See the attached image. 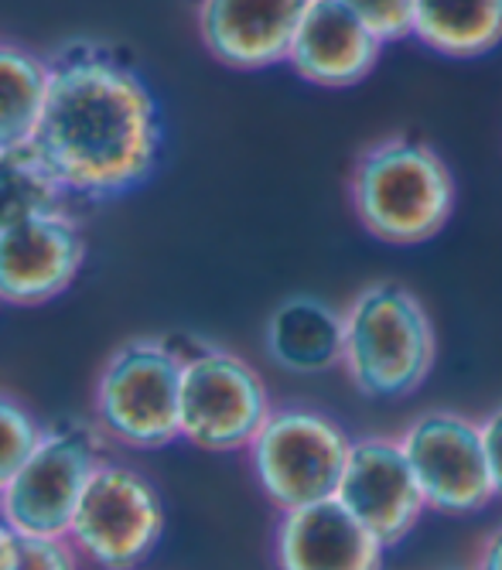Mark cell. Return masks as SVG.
Returning a JSON list of instances; mask_svg holds the SVG:
<instances>
[{
  "label": "cell",
  "instance_id": "cell-1",
  "mask_svg": "<svg viewBox=\"0 0 502 570\" xmlns=\"http://www.w3.org/2000/svg\"><path fill=\"white\" fill-rule=\"evenodd\" d=\"M161 140V107L130 66L99 48L52 56L31 150L66 198L134 191L158 168Z\"/></svg>",
  "mask_w": 502,
  "mask_h": 570
},
{
  "label": "cell",
  "instance_id": "cell-14",
  "mask_svg": "<svg viewBox=\"0 0 502 570\" xmlns=\"http://www.w3.org/2000/svg\"><path fill=\"white\" fill-rule=\"evenodd\" d=\"M383 48L386 45L342 0H312L297 24L287 66L308 86L348 89L376 69Z\"/></svg>",
  "mask_w": 502,
  "mask_h": 570
},
{
  "label": "cell",
  "instance_id": "cell-2",
  "mask_svg": "<svg viewBox=\"0 0 502 570\" xmlns=\"http://www.w3.org/2000/svg\"><path fill=\"white\" fill-rule=\"evenodd\" d=\"M455 175L441 154L411 134L373 140L348 175L360 226L386 246H421L444 233L455 213Z\"/></svg>",
  "mask_w": 502,
  "mask_h": 570
},
{
  "label": "cell",
  "instance_id": "cell-23",
  "mask_svg": "<svg viewBox=\"0 0 502 570\" xmlns=\"http://www.w3.org/2000/svg\"><path fill=\"white\" fill-rule=\"evenodd\" d=\"M472 570H502V523L479 537Z\"/></svg>",
  "mask_w": 502,
  "mask_h": 570
},
{
  "label": "cell",
  "instance_id": "cell-3",
  "mask_svg": "<svg viewBox=\"0 0 502 570\" xmlns=\"http://www.w3.org/2000/svg\"><path fill=\"white\" fill-rule=\"evenodd\" d=\"M345 315L342 373L370 400H407L434 373L437 328L427 304L400 281L360 287Z\"/></svg>",
  "mask_w": 502,
  "mask_h": 570
},
{
  "label": "cell",
  "instance_id": "cell-11",
  "mask_svg": "<svg viewBox=\"0 0 502 570\" xmlns=\"http://www.w3.org/2000/svg\"><path fill=\"white\" fill-rule=\"evenodd\" d=\"M86 233L69 205L38 213L0 236V304L41 307L76 287Z\"/></svg>",
  "mask_w": 502,
  "mask_h": 570
},
{
  "label": "cell",
  "instance_id": "cell-5",
  "mask_svg": "<svg viewBox=\"0 0 502 570\" xmlns=\"http://www.w3.org/2000/svg\"><path fill=\"white\" fill-rule=\"evenodd\" d=\"M353 441L335 413L312 403H277L246 448V461L264 499L287 512L335 499Z\"/></svg>",
  "mask_w": 502,
  "mask_h": 570
},
{
  "label": "cell",
  "instance_id": "cell-22",
  "mask_svg": "<svg viewBox=\"0 0 502 570\" xmlns=\"http://www.w3.org/2000/svg\"><path fill=\"white\" fill-rule=\"evenodd\" d=\"M482 428V444H485V458H489V472L495 482V499H502V403H495L492 410H485L479 417Z\"/></svg>",
  "mask_w": 502,
  "mask_h": 570
},
{
  "label": "cell",
  "instance_id": "cell-9",
  "mask_svg": "<svg viewBox=\"0 0 502 570\" xmlns=\"http://www.w3.org/2000/svg\"><path fill=\"white\" fill-rule=\"evenodd\" d=\"M427 512L475 515L495 502V482L482 444V428L462 410L434 406L396 431Z\"/></svg>",
  "mask_w": 502,
  "mask_h": 570
},
{
  "label": "cell",
  "instance_id": "cell-4",
  "mask_svg": "<svg viewBox=\"0 0 502 570\" xmlns=\"http://www.w3.org/2000/svg\"><path fill=\"white\" fill-rule=\"evenodd\" d=\"M185 345L140 335L120 342L92 383V424L127 451H161L181 441Z\"/></svg>",
  "mask_w": 502,
  "mask_h": 570
},
{
  "label": "cell",
  "instance_id": "cell-19",
  "mask_svg": "<svg viewBox=\"0 0 502 570\" xmlns=\"http://www.w3.org/2000/svg\"><path fill=\"white\" fill-rule=\"evenodd\" d=\"M41 438L45 424L35 417V410L21 396L0 390V489L21 472V464L35 454Z\"/></svg>",
  "mask_w": 502,
  "mask_h": 570
},
{
  "label": "cell",
  "instance_id": "cell-21",
  "mask_svg": "<svg viewBox=\"0 0 502 570\" xmlns=\"http://www.w3.org/2000/svg\"><path fill=\"white\" fill-rule=\"evenodd\" d=\"M21 570H82V557L66 537H24Z\"/></svg>",
  "mask_w": 502,
  "mask_h": 570
},
{
  "label": "cell",
  "instance_id": "cell-16",
  "mask_svg": "<svg viewBox=\"0 0 502 570\" xmlns=\"http://www.w3.org/2000/svg\"><path fill=\"white\" fill-rule=\"evenodd\" d=\"M414 41L444 59H479L502 45V0H417Z\"/></svg>",
  "mask_w": 502,
  "mask_h": 570
},
{
  "label": "cell",
  "instance_id": "cell-10",
  "mask_svg": "<svg viewBox=\"0 0 502 570\" xmlns=\"http://www.w3.org/2000/svg\"><path fill=\"white\" fill-rule=\"evenodd\" d=\"M335 499L386 547H400L424 520L427 502L396 434L353 441Z\"/></svg>",
  "mask_w": 502,
  "mask_h": 570
},
{
  "label": "cell",
  "instance_id": "cell-6",
  "mask_svg": "<svg viewBox=\"0 0 502 570\" xmlns=\"http://www.w3.org/2000/svg\"><path fill=\"white\" fill-rule=\"evenodd\" d=\"M264 373L246 355L195 342L181 366V441L209 454H246L274 410Z\"/></svg>",
  "mask_w": 502,
  "mask_h": 570
},
{
  "label": "cell",
  "instance_id": "cell-8",
  "mask_svg": "<svg viewBox=\"0 0 502 570\" xmlns=\"http://www.w3.org/2000/svg\"><path fill=\"white\" fill-rule=\"evenodd\" d=\"M165 537V499L137 464L107 458L79 499L69 543L96 570H137Z\"/></svg>",
  "mask_w": 502,
  "mask_h": 570
},
{
  "label": "cell",
  "instance_id": "cell-25",
  "mask_svg": "<svg viewBox=\"0 0 502 570\" xmlns=\"http://www.w3.org/2000/svg\"><path fill=\"white\" fill-rule=\"evenodd\" d=\"M447 570H472V567H447Z\"/></svg>",
  "mask_w": 502,
  "mask_h": 570
},
{
  "label": "cell",
  "instance_id": "cell-13",
  "mask_svg": "<svg viewBox=\"0 0 502 570\" xmlns=\"http://www.w3.org/2000/svg\"><path fill=\"white\" fill-rule=\"evenodd\" d=\"M277 570H383L386 547L338 499L287 509L274 523Z\"/></svg>",
  "mask_w": 502,
  "mask_h": 570
},
{
  "label": "cell",
  "instance_id": "cell-20",
  "mask_svg": "<svg viewBox=\"0 0 502 570\" xmlns=\"http://www.w3.org/2000/svg\"><path fill=\"white\" fill-rule=\"evenodd\" d=\"M383 45L414 38L417 0H342Z\"/></svg>",
  "mask_w": 502,
  "mask_h": 570
},
{
  "label": "cell",
  "instance_id": "cell-17",
  "mask_svg": "<svg viewBox=\"0 0 502 570\" xmlns=\"http://www.w3.org/2000/svg\"><path fill=\"white\" fill-rule=\"evenodd\" d=\"M48 79H52V59L21 41L0 38V154L28 150L35 144Z\"/></svg>",
  "mask_w": 502,
  "mask_h": 570
},
{
  "label": "cell",
  "instance_id": "cell-15",
  "mask_svg": "<svg viewBox=\"0 0 502 570\" xmlns=\"http://www.w3.org/2000/svg\"><path fill=\"white\" fill-rule=\"evenodd\" d=\"M264 352L280 373L291 376H325L342 370V307L315 294H291L277 301L264 325Z\"/></svg>",
  "mask_w": 502,
  "mask_h": 570
},
{
  "label": "cell",
  "instance_id": "cell-24",
  "mask_svg": "<svg viewBox=\"0 0 502 570\" xmlns=\"http://www.w3.org/2000/svg\"><path fill=\"white\" fill-rule=\"evenodd\" d=\"M24 537L14 533L8 523H0V570H21Z\"/></svg>",
  "mask_w": 502,
  "mask_h": 570
},
{
  "label": "cell",
  "instance_id": "cell-12",
  "mask_svg": "<svg viewBox=\"0 0 502 570\" xmlns=\"http://www.w3.org/2000/svg\"><path fill=\"white\" fill-rule=\"evenodd\" d=\"M312 0H198L195 24L206 51L236 72L287 66Z\"/></svg>",
  "mask_w": 502,
  "mask_h": 570
},
{
  "label": "cell",
  "instance_id": "cell-18",
  "mask_svg": "<svg viewBox=\"0 0 502 570\" xmlns=\"http://www.w3.org/2000/svg\"><path fill=\"white\" fill-rule=\"evenodd\" d=\"M69 205L62 188L48 178L35 150H4L0 154V236L18 223Z\"/></svg>",
  "mask_w": 502,
  "mask_h": 570
},
{
  "label": "cell",
  "instance_id": "cell-26",
  "mask_svg": "<svg viewBox=\"0 0 502 570\" xmlns=\"http://www.w3.org/2000/svg\"><path fill=\"white\" fill-rule=\"evenodd\" d=\"M0 523H4V520H0Z\"/></svg>",
  "mask_w": 502,
  "mask_h": 570
},
{
  "label": "cell",
  "instance_id": "cell-7",
  "mask_svg": "<svg viewBox=\"0 0 502 570\" xmlns=\"http://www.w3.org/2000/svg\"><path fill=\"white\" fill-rule=\"evenodd\" d=\"M107 444L96 424H48L35 454L0 489V520L21 537H69L79 499L107 461Z\"/></svg>",
  "mask_w": 502,
  "mask_h": 570
}]
</instances>
